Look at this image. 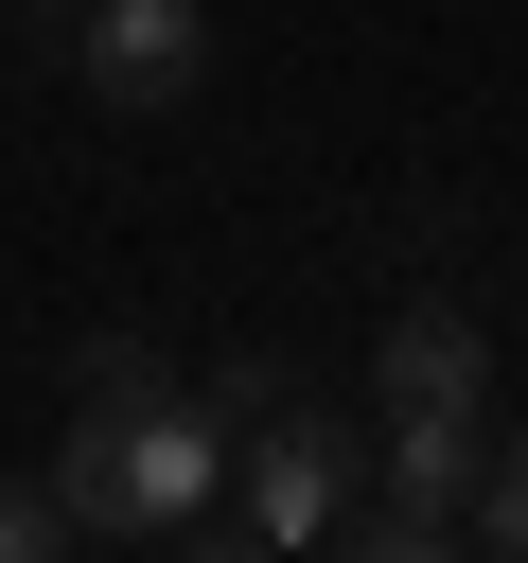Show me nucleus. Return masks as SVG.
I'll return each instance as SVG.
<instances>
[{"label":"nucleus","mask_w":528,"mask_h":563,"mask_svg":"<svg viewBox=\"0 0 528 563\" xmlns=\"http://www.w3.org/2000/svg\"><path fill=\"white\" fill-rule=\"evenodd\" d=\"M211 493H229V422H211L194 387L70 405V440H53V510H70V545H158V528H194Z\"/></svg>","instance_id":"nucleus-1"},{"label":"nucleus","mask_w":528,"mask_h":563,"mask_svg":"<svg viewBox=\"0 0 528 563\" xmlns=\"http://www.w3.org/2000/svg\"><path fill=\"white\" fill-rule=\"evenodd\" d=\"M141 387H176L141 334H88V352H70V405H141Z\"/></svg>","instance_id":"nucleus-8"},{"label":"nucleus","mask_w":528,"mask_h":563,"mask_svg":"<svg viewBox=\"0 0 528 563\" xmlns=\"http://www.w3.org/2000/svg\"><path fill=\"white\" fill-rule=\"evenodd\" d=\"M475 405H493V334L458 299H405L370 334V422H475Z\"/></svg>","instance_id":"nucleus-4"},{"label":"nucleus","mask_w":528,"mask_h":563,"mask_svg":"<svg viewBox=\"0 0 528 563\" xmlns=\"http://www.w3.org/2000/svg\"><path fill=\"white\" fill-rule=\"evenodd\" d=\"M334 563H475V545H458L440 510H352V528H334Z\"/></svg>","instance_id":"nucleus-7"},{"label":"nucleus","mask_w":528,"mask_h":563,"mask_svg":"<svg viewBox=\"0 0 528 563\" xmlns=\"http://www.w3.org/2000/svg\"><path fill=\"white\" fill-rule=\"evenodd\" d=\"M229 510L282 545V563H317L352 510H370V422H317V405H264L246 440H229Z\"/></svg>","instance_id":"nucleus-2"},{"label":"nucleus","mask_w":528,"mask_h":563,"mask_svg":"<svg viewBox=\"0 0 528 563\" xmlns=\"http://www.w3.org/2000/svg\"><path fill=\"white\" fill-rule=\"evenodd\" d=\"M0 563H70V510H53V475H0Z\"/></svg>","instance_id":"nucleus-9"},{"label":"nucleus","mask_w":528,"mask_h":563,"mask_svg":"<svg viewBox=\"0 0 528 563\" xmlns=\"http://www.w3.org/2000/svg\"><path fill=\"white\" fill-rule=\"evenodd\" d=\"M370 457H387V510H475V457H493V422H370Z\"/></svg>","instance_id":"nucleus-5"},{"label":"nucleus","mask_w":528,"mask_h":563,"mask_svg":"<svg viewBox=\"0 0 528 563\" xmlns=\"http://www.w3.org/2000/svg\"><path fill=\"white\" fill-rule=\"evenodd\" d=\"M70 70H88V106L158 123V106L211 88V18L194 0H70Z\"/></svg>","instance_id":"nucleus-3"},{"label":"nucleus","mask_w":528,"mask_h":563,"mask_svg":"<svg viewBox=\"0 0 528 563\" xmlns=\"http://www.w3.org/2000/svg\"><path fill=\"white\" fill-rule=\"evenodd\" d=\"M158 563H282V545H264L246 510H194V528H158Z\"/></svg>","instance_id":"nucleus-10"},{"label":"nucleus","mask_w":528,"mask_h":563,"mask_svg":"<svg viewBox=\"0 0 528 563\" xmlns=\"http://www.w3.org/2000/svg\"><path fill=\"white\" fill-rule=\"evenodd\" d=\"M458 528H475L493 563H528V440H493V457H475V510H458Z\"/></svg>","instance_id":"nucleus-6"}]
</instances>
